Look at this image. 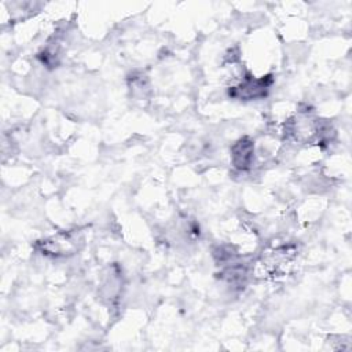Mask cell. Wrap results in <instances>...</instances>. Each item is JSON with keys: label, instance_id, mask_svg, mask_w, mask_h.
I'll return each instance as SVG.
<instances>
[{"label": "cell", "instance_id": "2", "mask_svg": "<svg viewBox=\"0 0 352 352\" xmlns=\"http://www.w3.org/2000/svg\"><path fill=\"white\" fill-rule=\"evenodd\" d=\"M271 82H272L271 76H265L261 78L246 77L238 85L231 87L230 95L238 99H245V100L264 98L270 89Z\"/></svg>", "mask_w": 352, "mask_h": 352}, {"label": "cell", "instance_id": "3", "mask_svg": "<svg viewBox=\"0 0 352 352\" xmlns=\"http://www.w3.org/2000/svg\"><path fill=\"white\" fill-rule=\"evenodd\" d=\"M254 158V143L249 138H241L234 146L231 147V160L234 168L238 170H248Z\"/></svg>", "mask_w": 352, "mask_h": 352}, {"label": "cell", "instance_id": "1", "mask_svg": "<svg viewBox=\"0 0 352 352\" xmlns=\"http://www.w3.org/2000/svg\"><path fill=\"white\" fill-rule=\"evenodd\" d=\"M82 245V236L78 231H67L56 234L48 239L38 242L43 254L48 256H69L76 253Z\"/></svg>", "mask_w": 352, "mask_h": 352}]
</instances>
